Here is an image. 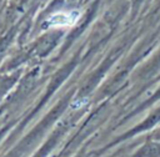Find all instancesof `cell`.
I'll return each instance as SVG.
<instances>
[{"label": "cell", "mask_w": 160, "mask_h": 157, "mask_svg": "<svg viewBox=\"0 0 160 157\" xmlns=\"http://www.w3.org/2000/svg\"><path fill=\"white\" fill-rule=\"evenodd\" d=\"M79 16H80L79 11H75V10H71V11H59V12L52 14L49 17V24L51 26H60V27L70 26V25H74L78 21Z\"/></svg>", "instance_id": "1"}]
</instances>
